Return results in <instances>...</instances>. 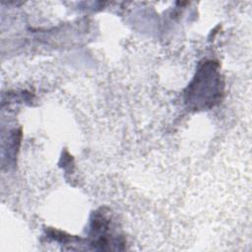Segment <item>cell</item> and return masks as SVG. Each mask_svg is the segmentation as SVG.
Here are the masks:
<instances>
[{"label": "cell", "instance_id": "6da1fadb", "mask_svg": "<svg viewBox=\"0 0 252 252\" xmlns=\"http://www.w3.org/2000/svg\"><path fill=\"white\" fill-rule=\"evenodd\" d=\"M218 65L207 62L196 74L186 93L187 102L195 108H206L214 105L221 94L220 76Z\"/></svg>", "mask_w": 252, "mask_h": 252}]
</instances>
